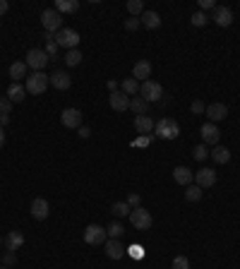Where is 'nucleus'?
<instances>
[{"instance_id": "obj_1", "label": "nucleus", "mask_w": 240, "mask_h": 269, "mask_svg": "<svg viewBox=\"0 0 240 269\" xmlns=\"http://www.w3.org/2000/svg\"><path fill=\"white\" fill-rule=\"evenodd\" d=\"M48 84H51V75H46V72H32L27 77V82H24V89H27V94L39 96L48 89Z\"/></svg>"}, {"instance_id": "obj_2", "label": "nucleus", "mask_w": 240, "mask_h": 269, "mask_svg": "<svg viewBox=\"0 0 240 269\" xmlns=\"http://www.w3.org/2000/svg\"><path fill=\"white\" fill-rule=\"evenodd\" d=\"M41 24H43V29H46L48 34H58L63 29V15H60L56 8L43 10V12H41Z\"/></svg>"}, {"instance_id": "obj_3", "label": "nucleus", "mask_w": 240, "mask_h": 269, "mask_svg": "<svg viewBox=\"0 0 240 269\" xmlns=\"http://www.w3.org/2000/svg\"><path fill=\"white\" fill-rule=\"evenodd\" d=\"M139 96H142L147 103H156L161 101V96H163V87H161L159 82H154V79H147L139 84Z\"/></svg>"}, {"instance_id": "obj_4", "label": "nucleus", "mask_w": 240, "mask_h": 269, "mask_svg": "<svg viewBox=\"0 0 240 269\" xmlns=\"http://www.w3.org/2000/svg\"><path fill=\"white\" fill-rule=\"evenodd\" d=\"M154 132L159 134L161 140H176L180 134V125H178L173 118H161L156 125H154Z\"/></svg>"}, {"instance_id": "obj_5", "label": "nucleus", "mask_w": 240, "mask_h": 269, "mask_svg": "<svg viewBox=\"0 0 240 269\" xmlns=\"http://www.w3.org/2000/svg\"><path fill=\"white\" fill-rule=\"evenodd\" d=\"M53 39H56V43H58L60 48H67V51H72V48L80 46L82 36L75 32V29H70V27H63V29H60V32H58Z\"/></svg>"}, {"instance_id": "obj_6", "label": "nucleus", "mask_w": 240, "mask_h": 269, "mask_svg": "<svg viewBox=\"0 0 240 269\" xmlns=\"http://www.w3.org/2000/svg\"><path fill=\"white\" fill-rule=\"evenodd\" d=\"M48 53L46 51H41V48H32V51H27V58H24V63L27 68H32L34 72H43V68L48 65Z\"/></svg>"}, {"instance_id": "obj_7", "label": "nucleus", "mask_w": 240, "mask_h": 269, "mask_svg": "<svg viewBox=\"0 0 240 269\" xmlns=\"http://www.w3.org/2000/svg\"><path fill=\"white\" fill-rule=\"evenodd\" d=\"M130 223H132L137 231H149L152 229V223H154V219L144 207H135V209L130 212Z\"/></svg>"}, {"instance_id": "obj_8", "label": "nucleus", "mask_w": 240, "mask_h": 269, "mask_svg": "<svg viewBox=\"0 0 240 269\" xmlns=\"http://www.w3.org/2000/svg\"><path fill=\"white\" fill-rule=\"evenodd\" d=\"M106 240H108V233H106V229H101V226L89 223L87 229H84V243H87V245H104Z\"/></svg>"}, {"instance_id": "obj_9", "label": "nucleus", "mask_w": 240, "mask_h": 269, "mask_svg": "<svg viewBox=\"0 0 240 269\" xmlns=\"http://www.w3.org/2000/svg\"><path fill=\"white\" fill-rule=\"evenodd\" d=\"M60 123H63V127L80 130L82 127V111L80 108H63V113H60Z\"/></svg>"}, {"instance_id": "obj_10", "label": "nucleus", "mask_w": 240, "mask_h": 269, "mask_svg": "<svg viewBox=\"0 0 240 269\" xmlns=\"http://www.w3.org/2000/svg\"><path fill=\"white\" fill-rule=\"evenodd\" d=\"M106 248V255L111 257V260H123L125 255H128V248L123 245V240H118V238H108L104 243Z\"/></svg>"}, {"instance_id": "obj_11", "label": "nucleus", "mask_w": 240, "mask_h": 269, "mask_svg": "<svg viewBox=\"0 0 240 269\" xmlns=\"http://www.w3.org/2000/svg\"><path fill=\"white\" fill-rule=\"evenodd\" d=\"M207 118H209V123H221V120L226 118V116H228V106H226V103H209L207 106Z\"/></svg>"}, {"instance_id": "obj_12", "label": "nucleus", "mask_w": 240, "mask_h": 269, "mask_svg": "<svg viewBox=\"0 0 240 269\" xmlns=\"http://www.w3.org/2000/svg\"><path fill=\"white\" fill-rule=\"evenodd\" d=\"M29 212H32V216L36 221H46L48 214H51V205H48L43 197H36L32 202V209H29Z\"/></svg>"}, {"instance_id": "obj_13", "label": "nucleus", "mask_w": 240, "mask_h": 269, "mask_svg": "<svg viewBox=\"0 0 240 269\" xmlns=\"http://www.w3.org/2000/svg\"><path fill=\"white\" fill-rule=\"evenodd\" d=\"M209 19H214L219 27H231L233 24V10L226 8V5H219V8H214V15L209 17Z\"/></svg>"}, {"instance_id": "obj_14", "label": "nucleus", "mask_w": 240, "mask_h": 269, "mask_svg": "<svg viewBox=\"0 0 240 269\" xmlns=\"http://www.w3.org/2000/svg\"><path fill=\"white\" fill-rule=\"evenodd\" d=\"M192 183L200 185L202 190H204V188H211L216 183V171H211V168H200V171L195 173V181Z\"/></svg>"}, {"instance_id": "obj_15", "label": "nucleus", "mask_w": 240, "mask_h": 269, "mask_svg": "<svg viewBox=\"0 0 240 269\" xmlns=\"http://www.w3.org/2000/svg\"><path fill=\"white\" fill-rule=\"evenodd\" d=\"M200 134L202 140H204V144H219V137H221V132H219V127L214 125V123H204V125L200 127Z\"/></svg>"}, {"instance_id": "obj_16", "label": "nucleus", "mask_w": 240, "mask_h": 269, "mask_svg": "<svg viewBox=\"0 0 240 269\" xmlns=\"http://www.w3.org/2000/svg\"><path fill=\"white\" fill-rule=\"evenodd\" d=\"M108 103H111L113 111L123 113V111H128V108H130V96L123 94V92H113V94L108 96Z\"/></svg>"}, {"instance_id": "obj_17", "label": "nucleus", "mask_w": 240, "mask_h": 269, "mask_svg": "<svg viewBox=\"0 0 240 269\" xmlns=\"http://www.w3.org/2000/svg\"><path fill=\"white\" fill-rule=\"evenodd\" d=\"M3 245H5L8 253H17V250L24 245V236L19 231H10L8 236H5V240H3Z\"/></svg>"}, {"instance_id": "obj_18", "label": "nucleus", "mask_w": 240, "mask_h": 269, "mask_svg": "<svg viewBox=\"0 0 240 269\" xmlns=\"http://www.w3.org/2000/svg\"><path fill=\"white\" fill-rule=\"evenodd\" d=\"M173 181L178 183V185H192V181H195V173H192L187 166H176L173 168Z\"/></svg>"}, {"instance_id": "obj_19", "label": "nucleus", "mask_w": 240, "mask_h": 269, "mask_svg": "<svg viewBox=\"0 0 240 269\" xmlns=\"http://www.w3.org/2000/svg\"><path fill=\"white\" fill-rule=\"evenodd\" d=\"M149 75H152V63H149V60H137L135 68H132V77H135L137 82H147Z\"/></svg>"}, {"instance_id": "obj_20", "label": "nucleus", "mask_w": 240, "mask_h": 269, "mask_svg": "<svg viewBox=\"0 0 240 269\" xmlns=\"http://www.w3.org/2000/svg\"><path fill=\"white\" fill-rule=\"evenodd\" d=\"M51 84H53L58 92H65V89H70L72 77L67 75V72H63V70H56L53 75H51Z\"/></svg>"}, {"instance_id": "obj_21", "label": "nucleus", "mask_w": 240, "mask_h": 269, "mask_svg": "<svg viewBox=\"0 0 240 269\" xmlns=\"http://www.w3.org/2000/svg\"><path fill=\"white\" fill-rule=\"evenodd\" d=\"M139 22H142V27H147V29H159L161 17H159V12H154V10H144V15L139 17Z\"/></svg>"}, {"instance_id": "obj_22", "label": "nucleus", "mask_w": 240, "mask_h": 269, "mask_svg": "<svg viewBox=\"0 0 240 269\" xmlns=\"http://www.w3.org/2000/svg\"><path fill=\"white\" fill-rule=\"evenodd\" d=\"M29 68H27V63L24 60H17V63H12L10 65V77H12V82H17L19 84V79H24V77H29Z\"/></svg>"}, {"instance_id": "obj_23", "label": "nucleus", "mask_w": 240, "mask_h": 269, "mask_svg": "<svg viewBox=\"0 0 240 269\" xmlns=\"http://www.w3.org/2000/svg\"><path fill=\"white\" fill-rule=\"evenodd\" d=\"M12 103H22L24 99H27V89L22 87V84H17V82H12L8 87V94H5Z\"/></svg>"}, {"instance_id": "obj_24", "label": "nucleus", "mask_w": 240, "mask_h": 269, "mask_svg": "<svg viewBox=\"0 0 240 269\" xmlns=\"http://www.w3.org/2000/svg\"><path fill=\"white\" fill-rule=\"evenodd\" d=\"M209 156L214 159V164H228V161H231V149H228V147H221V144H216L214 149L209 151Z\"/></svg>"}, {"instance_id": "obj_25", "label": "nucleus", "mask_w": 240, "mask_h": 269, "mask_svg": "<svg viewBox=\"0 0 240 269\" xmlns=\"http://www.w3.org/2000/svg\"><path fill=\"white\" fill-rule=\"evenodd\" d=\"M154 123L149 116H135V127H137V132L139 134H149V132H154Z\"/></svg>"}, {"instance_id": "obj_26", "label": "nucleus", "mask_w": 240, "mask_h": 269, "mask_svg": "<svg viewBox=\"0 0 240 269\" xmlns=\"http://www.w3.org/2000/svg\"><path fill=\"white\" fill-rule=\"evenodd\" d=\"M130 111L135 113V116H147L149 113V103L144 101L142 96H132L130 99Z\"/></svg>"}, {"instance_id": "obj_27", "label": "nucleus", "mask_w": 240, "mask_h": 269, "mask_svg": "<svg viewBox=\"0 0 240 269\" xmlns=\"http://www.w3.org/2000/svg\"><path fill=\"white\" fill-rule=\"evenodd\" d=\"M56 10L60 12V15L77 12V10H80V0H56Z\"/></svg>"}, {"instance_id": "obj_28", "label": "nucleus", "mask_w": 240, "mask_h": 269, "mask_svg": "<svg viewBox=\"0 0 240 269\" xmlns=\"http://www.w3.org/2000/svg\"><path fill=\"white\" fill-rule=\"evenodd\" d=\"M120 89H123V94H128L130 99H132L135 94H139V82H137L135 77H128V79H123Z\"/></svg>"}, {"instance_id": "obj_29", "label": "nucleus", "mask_w": 240, "mask_h": 269, "mask_svg": "<svg viewBox=\"0 0 240 269\" xmlns=\"http://www.w3.org/2000/svg\"><path fill=\"white\" fill-rule=\"evenodd\" d=\"M185 199H187V202H200L202 199V188L200 185H195V183L187 185V188H185Z\"/></svg>"}, {"instance_id": "obj_30", "label": "nucleus", "mask_w": 240, "mask_h": 269, "mask_svg": "<svg viewBox=\"0 0 240 269\" xmlns=\"http://www.w3.org/2000/svg\"><path fill=\"white\" fill-rule=\"evenodd\" d=\"M80 63H82V51L72 48V51L65 53V65H67V68H75V65H80Z\"/></svg>"}, {"instance_id": "obj_31", "label": "nucleus", "mask_w": 240, "mask_h": 269, "mask_svg": "<svg viewBox=\"0 0 240 269\" xmlns=\"http://www.w3.org/2000/svg\"><path fill=\"white\" fill-rule=\"evenodd\" d=\"M130 212H132V207H130L128 202H115V205L111 207L113 216H130Z\"/></svg>"}, {"instance_id": "obj_32", "label": "nucleus", "mask_w": 240, "mask_h": 269, "mask_svg": "<svg viewBox=\"0 0 240 269\" xmlns=\"http://www.w3.org/2000/svg\"><path fill=\"white\" fill-rule=\"evenodd\" d=\"M128 10L132 12V17H142L144 15V3H142V0H130Z\"/></svg>"}, {"instance_id": "obj_33", "label": "nucleus", "mask_w": 240, "mask_h": 269, "mask_svg": "<svg viewBox=\"0 0 240 269\" xmlns=\"http://www.w3.org/2000/svg\"><path fill=\"white\" fill-rule=\"evenodd\" d=\"M207 22H209V17L204 15L202 10H197V12H195V15L190 17V24H192V27H204Z\"/></svg>"}, {"instance_id": "obj_34", "label": "nucleus", "mask_w": 240, "mask_h": 269, "mask_svg": "<svg viewBox=\"0 0 240 269\" xmlns=\"http://www.w3.org/2000/svg\"><path fill=\"white\" fill-rule=\"evenodd\" d=\"M123 231H125V229H123L118 221H113L111 226L106 229V233H108V238H118V240H120V238H123Z\"/></svg>"}, {"instance_id": "obj_35", "label": "nucleus", "mask_w": 240, "mask_h": 269, "mask_svg": "<svg viewBox=\"0 0 240 269\" xmlns=\"http://www.w3.org/2000/svg\"><path fill=\"white\" fill-rule=\"evenodd\" d=\"M192 156L197 159V161H204V159L209 156V149H207V144H197L195 149H192Z\"/></svg>"}, {"instance_id": "obj_36", "label": "nucleus", "mask_w": 240, "mask_h": 269, "mask_svg": "<svg viewBox=\"0 0 240 269\" xmlns=\"http://www.w3.org/2000/svg\"><path fill=\"white\" fill-rule=\"evenodd\" d=\"M171 269H190V260L185 255H178L176 260H173V264H171Z\"/></svg>"}, {"instance_id": "obj_37", "label": "nucleus", "mask_w": 240, "mask_h": 269, "mask_svg": "<svg viewBox=\"0 0 240 269\" xmlns=\"http://www.w3.org/2000/svg\"><path fill=\"white\" fill-rule=\"evenodd\" d=\"M128 253H130V257H135V260H142V257H144V248H142V245H130Z\"/></svg>"}, {"instance_id": "obj_38", "label": "nucleus", "mask_w": 240, "mask_h": 269, "mask_svg": "<svg viewBox=\"0 0 240 269\" xmlns=\"http://www.w3.org/2000/svg\"><path fill=\"white\" fill-rule=\"evenodd\" d=\"M139 17H130V19H125V29L128 32H135V29H139Z\"/></svg>"}, {"instance_id": "obj_39", "label": "nucleus", "mask_w": 240, "mask_h": 269, "mask_svg": "<svg viewBox=\"0 0 240 269\" xmlns=\"http://www.w3.org/2000/svg\"><path fill=\"white\" fill-rule=\"evenodd\" d=\"M190 111L195 113V116H200V113L207 111V106H204V103H202L200 99H197V101H192V103H190Z\"/></svg>"}, {"instance_id": "obj_40", "label": "nucleus", "mask_w": 240, "mask_h": 269, "mask_svg": "<svg viewBox=\"0 0 240 269\" xmlns=\"http://www.w3.org/2000/svg\"><path fill=\"white\" fill-rule=\"evenodd\" d=\"M10 108H12V101L8 96H0V113H8L10 116Z\"/></svg>"}, {"instance_id": "obj_41", "label": "nucleus", "mask_w": 240, "mask_h": 269, "mask_svg": "<svg viewBox=\"0 0 240 269\" xmlns=\"http://www.w3.org/2000/svg\"><path fill=\"white\" fill-rule=\"evenodd\" d=\"M15 262H17V255H15V253H8V250H5V255H3V264H5V267H12Z\"/></svg>"}, {"instance_id": "obj_42", "label": "nucleus", "mask_w": 240, "mask_h": 269, "mask_svg": "<svg viewBox=\"0 0 240 269\" xmlns=\"http://www.w3.org/2000/svg\"><path fill=\"white\" fill-rule=\"evenodd\" d=\"M211 8H216L214 0H200V10H202V12H204V10H211Z\"/></svg>"}, {"instance_id": "obj_43", "label": "nucleus", "mask_w": 240, "mask_h": 269, "mask_svg": "<svg viewBox=\"0 0 240 269\" xmlns=\"http://www.w3.org/2000/svg\"><path fill=\"white\" fill-rule=\"evenodd\" d=\"M128 205L132 207V209H135V207H139V195H137V192H132V195L128 197Z\"/></svg>"}, {"instance_id": "obj_44", "label": "nucleus", "mask_w": 240, "mask_h": 269, "mask_svg": "<svg viewBox=\"0 0 240 269\" xmlns=\"http://www.w3.org/2000/svg\"><path fill=\"white\" fill-rule=\"evenodd\" d=\"M80 137H82V140H87V137H91V127L82 125V127H80Z\"/></svg>"}, {"instance_id": "obj_45", "label": "nucleus", "mask_w": 240, "mask_h": 269, "mask_svg": "<svg viewBox=\"0 0 240 269\" xmlns=\"http://www.w3.org/2000/svg\"><path fill=\"white\" fill-rule=\"evenodd\" d=\"M8 10H10V3L8 0H0V15H5Z\"/></svg>"}, {"instance_id": "obj_46", "label": "nucleus", "mask_w": 240, "mask_h": 269, "mask_svg": "<svg viewBox=\"0 0 240 269\" xmlns=\"http://www.w3.org/2000/svg\"><path fill=\"white\" fill-rule=\"evenodd\" d=\"M10 123V116L8 113H0V127H5Z\"/></svg>"}, {"instance_id": "obj_47", "label": "nucleus", "mask_w": 240, "mask_h": 269, "mask_svg": "<svg viewBox=\"0 0 240 269\" xmlns=\"http://www.w3.org/2000/svg\"><path fill=\"white\" fill-rule=\"evenodd\" d=\"M147 144H149V137H139L135 142V147H147Z\"/></svg>"}, {"instance_id": "obj_48", "label": "nucleus", "mask_w": 240, "mask_h": 269, "mask_svg": "<svg viewBox=\"0 0 240 269\" xmlns=\"http://www.w3.org/2000/svg\"><path fill=\"white\" fill-rule=\"evenodd\" d=\"M108 89H111V94H113V92H118V82L111 79V82H108Z\"/></svg>"}, {"instance_id": "obj_49", "label": "nucleus", "mask_w": 240, "mask_h": 269, "mask_svg": "<svg viewBox=\"0 0 240 269\" xmlns=\"http://www.w3.org/2000/svg\"><path fill=\"white\" fill-rule=\"evenodd\" d=\"M5 144V127H0V147Z\"/></svg>"}, {"instance_id": "obj_50", "label": "nucleus", "mask_w": 240, "mask_h": 269, "mask_svg": "<svg viewBox=\"0 0 240 269\" xmlns=\"http://www.w3.org/2000/svg\"><path fill=\"white\" fill-rule=\"evenodd\" d=\"M3 240H5V238H3V236H0V245H3Z\"/></svg>"}, {"instance_id": "obj_51", "label": "nucleus", "mask_w": 240, "mask_h": 269, "mask_svg": "<svg viewBox=\"0 0 240 269\" xmlns=\"http://www.w3.org/2000/svg\"><path fill=\"white\" fill-rule=\"evenodd\" d=\"M0 269H10V267H5V264H3V267H0Z\"/></svg>"}]
</instances>
